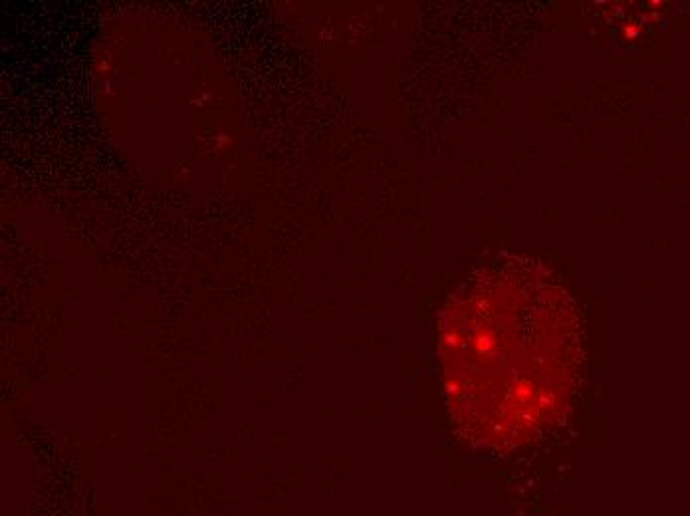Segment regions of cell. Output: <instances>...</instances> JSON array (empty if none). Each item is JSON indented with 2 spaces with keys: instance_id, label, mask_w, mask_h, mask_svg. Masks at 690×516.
<instances>
[{
  "instance_id": "6da1fadb",
  "label": "cell",
  "mask_w": 690,
  "mask_h": 516,
  "mask_svg": "<svg viewBox=\"0 0 690 516\" xmlns=\"http://www.w3.org/2000/svg\"><path fill=\"white\" fill-rule=\"evenodd\" d=\"M438 355L460 439L510 453L552 433L570 411L583 364L579 312L541 264L498 262L450 294Z\"/></svg>"
}]
</instances>
